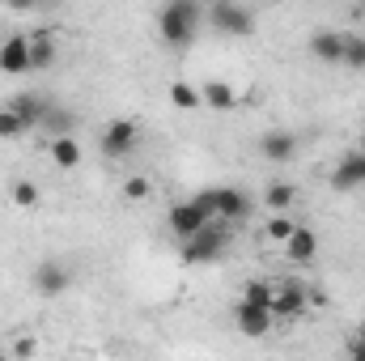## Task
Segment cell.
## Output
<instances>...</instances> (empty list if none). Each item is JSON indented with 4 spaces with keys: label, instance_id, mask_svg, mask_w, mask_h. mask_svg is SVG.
<instances>
[{
    "label": "cell",
    "instance_id": "20",
    "mask_svg": "<svg viewBox=\"0 0 365 361\" xmlns=\"http://www.w3.org/2000/svg\"><path fill=\"white\" fill-rule=\"evenodd\" d=\"M43 128H47V136H73V115L68 111H60L56 102L47 106V115H43Z\"/></svg>",
    "mask_w": 365,
    "mask_h": 361
},
{
    "label": "cell",
    "instance_id": "24",
    "mask_svg": "<svg viewBox=\"0 0 365 361\" xmlns=\"http://www.w3.org/2000/svg\"><path fill=\"white\" fill-rule=\"evenodd\" d=\"M349 68H365V34H344V60Z\"/></svg>",
    "mask_w": 365,
    "mask_h": 361
},
{
    "label": "cell",
    "instance_id": "26",
    "mask_svg": "<svg viewBox=\"0 0 365 361\" xmlns=\"http://www.w3.org/2000/svg\"><path fill=\"white\" fill-rule=\"evenodd\" d=\"M293 230H297V221H289V213H284V217H272V221L264 225V234H268L272 243H280V247L293 238Z\"/></svg>",
    "mask_w": 365,
    "mask_h": 361
},
{
    "label": "cell",
    "instance_id": "16",
    "mask_svg": "<svg viewBox=\"0 0 365 361\" xmlns=\"http://www.w3.org/2000/svg\"><path fill=\"white\" fill-rule=\"evenodd\" d=\"M47 153L60 171H77L81 166V141L77 136H51L47 141Z\"/></svg>",
    "mask_w": 365,
    "mask_h": 361
},
{
    "label": "cell",
    "instance_id": "13",
    "mask_svg": "<svg viewBox=\"0 0 365 361\" xmlns=\"http://www.w3.org/2000/svg\"><path fill=\"white\" fill-rule=\"evenodd\" d=\"M284 255H289V264H314L319 260V234L306 230V225H297L293 238L284 243Z\"/></svg>",
    "mask_w": 365,
    "mask_h": 361
},
{
    "label": "cell",
    "instance_id": "21",
    "mask_svg": "<svg viewBox=\"0 0 365 361\" xmlns=\"http://www.w3.org/2000/svg\"><path fill=\"white\" fill-rule=\"evenodd\" d=\"M242 302H247V306H259V310H272V285H268V280H247Z\"/></svg>",
    "mask_w": 365,
    "mask_h": 361
},
{
    "label": "cell",
    "instance_id": "7",
    "mask_svg": "<svg viewBox=\"0 0 365 361\" xmlns=\"http://www.w3.org/2000/svg\"><path fill=\"white\" fill-rule=\"evenodd\" d=\"M136 145H140V128L132 123V119H115V123H106V132H102V153L106 158H128V153H136Z\"/></svg>",
    "mask_w": 365,
    "mask_h": 361
},
{
    "label": "cell",
    "instance_id": "2",
    "mask_svg": "<svg viewBox=\"0 0 365 361\" xmlns=\"http://www.w3.org/2000/svg\"><path fill=\"white\" fill-rule=\"evenodd\" d=\"M217 221V213H212V187L208 191H200V195H191V200H182L170 208V217H166V225H170V234L179 238V243H191L200 230H208Z\"/></svg>",
    "mask_w": 365,
    "mask_h": 361
},
{
    "label": "cell",
    "instance_id": "32",
    "mask_svg": "<svg viewBox=\"0 0 365 361\" xmlns=\"http://www.w3.org/2000/svg\"><path fill=\"white\" fill-rule=\"evenodd\" d=\"M0 361H9V353H0Z\"/></svg>",
    "mask_w": 365,
    "mask_h": 361
},
{
    "label": "cell",
    "instance_id": "28",
    "mask_svg": "<svg viewBox=\"0 0 365 361\" xmlns=\"http://www.w3.org/2000/svg\"><path fill=\"white\" fill-rule=\"evenodd\" d=\"M38 353V340L34 336H17V345H13V361H30Z\"/></svg>",
    "mask_w": 365,
    "mask_h": 361
},
{
    "label": "cell",
    "instance_id": "34",
    "mask_svg": "<svg viewBox=\"0 0 365 361\" xmlns=\"http://www.w3.org/2000/svg\"><path fill=\"white\" fill-rule=\"evenodd\" d=\"M128 361H132V357H128Z\"/></svg>",
    "mask_w": 365,
    "mask_h": 361
},
{
    "label": "cell",
    "instance_id": "11",
    "mask_svg": "<svg viewBox=\"0 0 365 361\" xmlns=\"http://www.w3.org/2000/svg\"><path fill=\"white\" fill-rule=\"evenodd\" d=\"M259 153L276 162V166H284V162H293L297 158V136L293 132H264L259 136Z\"/></svg>",
    "mask_w": 365,
    "mask_h": 361
},
{
    "label": "cell",
    "instance_id": "27",
    "mask_svg": "<svg viewBox=\"0 0 365 361\" xmlns=\"http://www.w3.org/2000/svg\"><path fill=\"white\" fill-rule=\"evenodd\" d=\"M21 132H26V123H21V119L4 106V111H0V141H17Z\"/></svg>",
    "mask_w": 365,
    "mask_h": 361
},
{
    "label": "cell",
    "instance_id": "3",
    "mask_svg": "<svg viewBox=\"0 0 365 361\" xmlns=\"http://www.w3.org/2000/svg\"><path fill=\"white\" fill-rule=\"evenodd\" d=\"M230 251V230L221 221H212L208 230H200L191 243H182V260L187 264H217Z\"/></svg>",
    "mask_w": 365,
    "mask_h": 361
},
{
    "label": "cell",
    "instance_id": "10",
    "mask_svg": "<svg viewBox=\"0 0 365 361\" xmlns=\"http://www.w3.org/2000/svg\"><path fill=\"white\" fill-rule=\"evenodd\" d=\"M68 285H73V276H68L64 264H56V260H47V264L34 268V289L43 298H60V293H68Z\"/></svg>",
    "mask_w": 365,
    "mask_h": 361
},
{
    "label": "cell",
    "instance_id": "15",
    "mask_svg": "<svg viewBox=\"0 0 365 361\" xmlns=\"http://www.w3.org/2000/svg\"><path fill=\"white\" fill-rule=\"evenodd\" d=\"M47 98H38V93H17V98H9V111L26 123V128H34V123H43V115H47Z\"/></svg>",
    "mask_w": 365,
    "mask_h": 361
},
{
    "label": "cell",
    "instance_id": "4",
    "mask_svg": "<svg viewBox=\"0 0 365 361\" xmlns=\"http://www.w3.org/2000/svg\"><path fill=\"white\" fill-rule=\"evenodd\" d=\"M208 21H212L217 34H230V39L255 34V13L242 9V4H234V0H217V4L208 9Z\"/></svg>",
    "mask_w": 365,
    "mask_h": 361
},
{
    "label": "cell",
    "instance_id": "33",
    "mask_svg": "<svg viewBox=\"0 0 365 361\" xmlns=\"http://www.w3.org/2000/svg\"><path fill=\"white\" fill-rule=\"evenodd\" d=\"M361 17H365V4H361Z\"/></svg>",
    "mask_w": 365,
    "mask_h": 361
},
{
    "label": "cell",
    "instance_id": "12",
    "mask_svg": "<svg viewBox=\"0 0 365 361\" xmlns=\"http://www.w3.org/2000/svg\"><path fill=\"white\" fill-rule=\"evenodd\" d=\"M361 183H365V153H344L336 162V171H331V187L336 191H353Z\"/></svg>",
    "mask_w": 365,
    "mask_h": 361
},
{
    "label": "cell",
    "instance_id": "31",
    "mask_svg": "<svg viewBox=\"0 0 365 361\" xmlns=\"http://www.w3.org/2000/svg\"><path fill=\"white\" fill-rule=\"evenodd\" d=\"M357 153H365V128H361V149H357Z\"/></svg>",
    "mask_w": 365,
    "mask_h": 361
},
{
    "label": "cell",
    "instance_id": "18",
    "mask_svg": "<svg viewBox=\"0 0 365 361\" xmlns=\"http://www.w3.org/2000/svg\"><path fill=\"white\" fill-rule=\"evenodd\" d=\"M200 98H204V106H212V111H234V106H238V90H234L230 81H208V86L200 90Z\"/></svg>",
    "mask_w": 365,
    "mask_h": 361
},
{
    "label": "cell",
    "instance_id": "14",
    "mask_svg": "<svg viewBox=\"0 0 365 361\" xmlns=\"http://www.w3.org/2000/svg\"><path fill=\"white\" fill-rule=\"evenodd\" d=\"M310 56H319L323 64H340L344 60V34L340 30H319L310 39Z\"/></svg>",
    "mask_w": 365,
    "mask_h": 361
},
{
    "label": "cell",
    "instance_id": "22",
    "mask_svg": "<svg viewBox=\"0 0 365 361\" xmlns=\"http://www.w3.org/2000/svg\"><path fill=\"white\" fill-rule=\"evenodd\" d=\"M170 102H175L179 111H200V106H204L200 90H195V86H187V81H175V86H170Z\"/></svg>",
    "mask_w": 365,
    "mask_h": 361
},
{
    "label": "cell",
    "instance_id": "25",
    "mask_svg": "<svg viewBox=\"0 0 365 361\" xmlns=\"http://www.w3.org/2000/svg\"><path fill=\"white\" fill-rule=\"evenodd\" d=\"M149 195H153V183H149V175H132V179L123 183V200L140 204V200H149Z\"/></svg>",
    "mask_w": 365,
    "mask_h": 361
},
{
    "label": "cell",
    "instance_id": "9",
    "mask_svg": "<svg viewBox=\"0 0 365 361\" xmlns=\"http://www.w3.org/2000/svg\"><path fill=\"white\" fill-rule=\"evenodd\" d=\"M234 323H238V332L247 336V340H264L268 332H272V310H259V306H247V302H238L234 306Z\"/></svg>",
    "mask_w": 365,
    "mask_h": 361
},
{
    "label": "cell",
    "instance_id": "6",
    "mask_svg": "<svg viewBox=\"0 0 365 361\" xmlns=\"http://www.w3.org/2000/svg\"><path fill=\"white\" fill-rule=\"evenodd\" d=\"M251 195L242 191V187H212V213H217V221L221 225H230V221H247L251 217Z\"/></svg>",
    "mask_w": 365,
    "mask_h": 361
},
{
    "label": "cell",
    "instance_id": "1",
    "mask_svg": "<svg viewBox=\"0 0 365 361\" xmlns=\"http://www.w3.org/2000/svg\"><path fill=\"white\" fill-rule=\"evenodd\" d=\"M200 21H204V9L195 0H170L158 13V34L166 47H191L200 34Z\"/></svg>",
    "mask_w": 365,
    "mask_h": 361
},
{
    "label": "cell",
    "instance_id": "8",
    "mask_svg": "<svg viewBox=\"0 0 365 361\" xmlns=\"http://www.w3.org/2000/svg\"><path fill=\"white\" fill-rule=\"evenodd\" d=\"M0 73H9V77L34 73L30 68V34H9L0 43Z\"/></svg>",
    "mask_w": 365,
    "mask_h": 361
},
{
    "label": "cell",
    "instance_id": "19",
    "mask_svg": "<svg viewBox=\"0 0 365 361\" xmlns=\"http://www.w3.org/2000/svg\"><path fill=\"white\" fill-rule=\"evenodd\" d=\"M51 60H56L51 34H47V30H34V34H30V68H47Z\"/></svg>",
    "mask_w": 365,
    "mask_h": 361
},
{
    "label": "cell",
    "instance_id": "23",
    "mask_svg": "<svg viewBox=\"0 0 365 361\" xmlns=\"http://www.w3.org/2000/svg\"><path fill=\"white\" fill-rule=\"evenodd\" d=\"M13 204H17V208H38V204H43V191H38L34 183L17 179L13 183Z\"/></svg>",
    "mask_w": 365,
    "mask_h": 361
},
{
    "label": "cell",
    "instance_id": "30",
    "mask_svg": "<svg viewBox=\"0 0 365 361\" xmlns=\"http://www.w3.org/2000/svg\"><path fill=\"white\" fill-rule=\"evenodd\" d=\"M353 340H357V345H365V323L357 327V336H353Z\"/></svg>",
    "mask_w": 365,
    "mask_h": 361
},
{
    "label": "cell",
    "instance_id": "5",
    "mask_svg": "<svg viewBox=\"0 0 365 361\" xmlns=\"http://www.w3.org/2000/svg\"><path fill=\"white\" fill-rule=\"evenodd\" d=\"M310 310V289L302 280H284L272 289V319H302Z\"/></svg>",
    "mask_w": 365,
    "mask_h": 361
},
{
    "label": "cell",
    "instance_id": "29",
    "mask_svg": "<svg viewBox=\"0 0 365 361\" xmlns=\"http://www.w3.org/2000/svg\"><path fill=\"white\" fill-rule=\"evenodd\" d=\"M349 361H365V345H357V340H349Z\"/></svg>",
    "mask_w": 365,
    "mask_h": 361
},
{
    "label": "cell",
    "instance_id": "17",
    "mask_svg": "<svg viewBox=\"0 0 365 361\" xmlns=\"http://www.w3.org/2000/svg\"><path fill=\"white\" fill-rule=\"evenodd\" d=\"M293 204H297V187H293V183L276 179V183L264 187V208H272V217H284Z\"/></svg>",
    "mask_w": 365,
    "mask_h": 361
}]
</instances>
